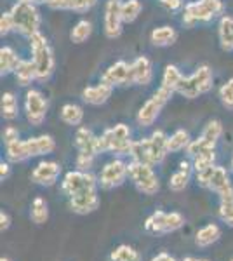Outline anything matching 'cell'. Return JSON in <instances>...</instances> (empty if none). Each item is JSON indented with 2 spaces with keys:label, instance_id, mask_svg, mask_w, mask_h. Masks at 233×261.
<instances>
[{
  "label": "cell",
  "instance_id": "obj_30",
  "mask_svg": "<svg viewBox=\"0 0 233 261\" xmlns=\"http://www.w3.org/2000/svg\"><path fill=\"white\" fill-rule=\"evenodd\" d=\"M110 261H143V256L136 247L129 244H120L110 252Z\"/></svg>",
  "mask_w": 233,
  "mask_h": 261
},
{
  "label": "cell",
  "instance_id": "obj_10",
  "mask_svg": "<svg viewBox=\"0 0 233 261\" xmlns=\"http://www.w3.org/2000/svg\"><path fill=\"white\" fill-rule=\"evenodd\" d=\"M92 190H99V181L91 171L84 172V171H68L61 179V192L66 199H71L75 195L80 193L92 192Z\"/></svg>",
  "mask_w": 233,
  "mask_h": 261
},
{
  "label": "cell",
  "instance_id": "obj_42",
  "mask_svg": "<svg viewBox=\"0 0 233 261\" xmlns=\"http://www.w3.org/2000/svg\"><path fill=\"white\" fill-rule=\"evenodd\" d=\"M97 4V0H68V11L87 12Z\"/></svg>",
  "mask_w": 233,
  "mask_h": 261
},
{
  "label": "cell",
  "instance_id": "obj_24",
  "mask_svg": "<svg viewBox=\"0 0 233 261\" xmlns=\"http://www.w3.org/2000/svg\"><path fill=\"white\" fill-rule=\"evenodd\" d=\"M23 61L19 58V54L16 53L14 49L9 47V45H4L0 49V75H11L18 70L19 63Z\"/></svg>",
  "mask_w": 233,
  "mask_h": 261
},
{
  "label": "cell",
  "instance_id": "obj_16",
  "mask_svg": "<svg viewBox=\"0 0 233 261\" xmlns=\"http://www.w3.org/2000/svg\"><path fill=\"white\" fill-rule=\"evenodd\" d=\"M120 2L122 0H108L107 6H105V35L108 39H117L122 33V12H120Z\"/></svg>",
  "mask_w": 233,
  "mask_h": 261
},
{
  "label": "cell",
  "instance_id": "obj_29",
  "mask_svg": "<svg viewBox=\"0 0 233 261\" xmlns=\"http://www.w3.org/2000/svg\"><path fill=\"white\" fill-rule=\"evenodd\" d=\"M14 77H16V81H18L19 86H23V87H27L33 81H37V68H35V63H33V60L21 61L18 70L14 71Z\"/></svg>",
  "mask_w": 233,
  "mask_h": 261
},
{
  "label": "cell",
  "instance_id": "obj_2",
  "mask_svg": "<svg viewBox=\"0 0 233 261\" xmlns=\"http://www.w3.org/2000/svg\"><path fill=\"white\" fill-rule=\"evenodd\" d=\"M171 153L169 151V136L164 130H155L151 133V136L143 138L133 143V148H131V161L145 162L150 166H160L165 157Z\"/></svg>",
  "mask_w": 233,
  "mask_h": 261
},
{
  "label": "cell",
  "instance_id": "obj_41",
  "mask_svg": "<svg viewBox=\"0 0 233 261\" xmlns=\"http://www.w3.org/2000/svg\"><path fill=\"white\" fill-rule=\"evenodd\" d=\"M94 155H89V153H77V159H75V169L77 171H84L89 172L94 166Z\"/></svg>",
  "mask_w": 233,
  "mask_h": 261
},
{
  "label": "cell",
  "instance_id": "obj_25",
  "mask_svg": "<svg viewBox=\"0 0 233 261\" xmlns=\"http://www.w3.org/2000/svg\"><path fill=\"white\" fill-rule=\"evenodd\" d=\"M218 37L223 50L231 53L233 50V18L231 16H221L218 24Z\"/></svg>",
  "mask_w": 233,
  "mask_h": 261
},
{
  "label": "cell",
  "instance_id": "obj_15",
  "mask_svg": "<svg viewBox=\"0 0 233 261\" xmlns=\"http://www.w3.org/2000/svg\"><path fill=\"white\" fill-rule=\"evenodd\" d=\"M205 190L214 192L216 195L219 197V200H230L233 199V183L230 179V174L228 171L221 166H216L213 174H211V179L207 183Z\"/></svg>",
  "mask_w": 233,
  "mask_h": 261
},
{
  "label": "cell",
  "instance_id": "obj_38",
  "mask_svg": "<svg viewBox=\"0 0 233 261\" xmlns=\"http://www.w3.org/2000/svg\"><path fill=\"white\" fill-rule=\"evenodd\" d=\"M193 164V171L195 172H200V171H205L209 167L216 166V150L213 151H205V153H200L197 157L190 159Z\"/></svg>",
  "mask_w": 233,
  "mask_h": 261
},
{
  "label": "cell",
  "instance_id": "obj_8",
  "mask_svg": "<svg viewBox=\"0 0 233 261\" xmlns=\"http://www.w3.org/2000/svg\"><path fill=\"white\" fill-rule=\"evenodd\" d=\"M185 216L177 211H153L150 216L146 218L145 223H143V228H145L146 233L153 235V237H164V235L174 233V231L181 230L185 226Z\"/></svg>",
  "mask_w": 233,
  "mask_h": 261
},
{
  "label": "cell",
  "instance_id": "obj_21",
  "mask_svg": "<svg viewBox=\"0 0 233 261\" xmlns=\"http://www.w3.org/2000/svg\"><path fill=\"white\" fill-rule=\"evenodd\" d=\"M195 174L193 171V164L192 161H181L179 162V169L174 171L169 178V190L179 193L188 188L190 181H192V176Z\"/></svg>",
  "mask_w": 233,
  "mask_h": 261
},
{
  "label": "cell",
  "instance_id": "obj_33",
  "mask_svg": "<svg viewBox=\"0 0 233 261\" xmlns=\"http://www.w3.org/2000/svg\"><path fill=\"white\" fill-rule=\"evenodd\" d=\"M2 117L6 120H14L19 115V105L14 92H4L2 94Z\"/></svg>",
  "mask_w": 233,
  "mask_h": 261
},
{
  "label": "cell",
  "instance_id": "obj_18",
  "mask_svg": "<svg viewBox=\"0 0 233 261\" xmlns=\"http://www.w3.org/2000/svg\"><path fill=\"white\" fill-rule=\"evenodd\" d=\"M99 204H101V199H99L97 190L80 193V195H75V197H71V199H68L70 209L75 214H80V216H87V214L97 211Z\"/></svg>",
  "mask_w": 233,
  "mask_h": 261
},
{
  "label": "cell",
  "instance_id": "obj_6",
  "mask_svg": "<svg viewBox=\"0 0 233 261\" xmlns=\"http://www.w3.org/2000/svg\"><path fill=\"white\" fill-rule=\"evenodd\" d=\"M224 11L223 0H195L188 2L183 9V24L192 28L197 23H209L221 16Z\"/></svg>",
  "mask_w": 233,
  "mask_h": 261
},
{
  "label": "cell",
  "instance_id": "obj_27",
  "mask_svg": "<svg viewBox=\"0 0 233 261\" xmlns=\"http://www.w3.org/2000/svg\"><path fill=\"white\" fill-rule=\"evenodd\" d=\"M30 220L35 225H45L49 220V204L44 197H35L30 204Z\"/></svg>",
  "mask_w": 233,
  "mask_h": 261
},
{
  "label": "cell",
  "instance_id": "obj_7",
  "mask_svg": "<svg viewBox=\"0 0 233 261\" xmlns=\"http://www.w3.org/2000/svg\"><path fill=\"white\" fill-rule=\"evenodd\" d=\"M214 86V75L209 65H200L197 70L188 77H183V81L177 86V94H181L186 99H195L202 94H207Z\"/></svg>",
  "mask_w": 233,
  "mask_h": 261
},
{
  "label": "cell",
  "instance_id": "obj_37",
  "mask_svg": "<svg viewBox=\"0 0 233 261\" xmlns=\"http://www.w3.org/2000/svg\"><path fill=\"white\" fill-rule=\"evenodd\" d=\"M223 124H221V120H209L207 122V125L204 127V130H202V134L200 136L204 138V140L207 141H211V143H216L218 145V141H219V138L223 136Z\"/></svg>",
  "mask_w": 233,
  "mask_h": 261
},
{
  "label": "cell",
  "instance_id": "obj_9",
  "mask_svg": "<svg viewBox=\"0 0 233 261\" xmlns=\"http://www.w3.org/2000/svg\"><path fill=\"white\" fill-rule=\"evenodd\" d=\"M129 179L133 181L134 188L143 195H157L160 192V179L157 176L153 166L145 162L131 161L129 162Z\"/></svg>",
  "mask_w": 233,
  "mask_h": 261
},
{
  "label": "cell",
  "instance_id": "obj_26",
  "mask_svg": "<svg viewBox=\"0 0 233 261\" xmlns=\"http://www.w3.org/2000/svg\"><path fill=\"white\" fill-rule=\"evenodd\" d=\"M177 39V33L172 27H159L155 28L153 32L150 33V42L155 45V47H167V45H172Z\"/></svg>",
  "mask_w": 233,
  "mask_h": 261
},
{
  "label": "cell",
  "instance_id": "obj_34",
  "mask_svg": "<svg viewBox=\"0 0 233 261\" xmlns=\"http://www.w3.org/2000/svg\"><path fill=\"white\" fill-rule=\"evenodd\" d=\"M143 11V4L139 0H122L120 2V12L124 23H133L138 19V16Z\"/></svg>",
  "mask_w": 233,
  "mask_h": 261
},
{
  "label": "cell",
  "instance_id": "obj_1",
  "mask_svg": "<svg viewBox=\"0 0 233 261\" xmlns=\"http://www.w3.org/2000/svg\"><path fill=\"white\" fill-rule=\"evenodd\" d=\"M54 150H56V140L50 134H40L6 145V159L12 164H19L33 157H44L53 153Z\"/></svg>",
  "mask_w": 233,
  "mask_h": 261
},
{
  "label": "cell",
  "instance_id": "obj_48",
  "mask_svg": "<svg viewBox=\"0 0 233 261\" xmlns=\"http://www.w3.org/2000/svg\"><path fill=\"white\" fill-rule=\"evenodd\" d=\"M150 261H177V259L172 254H169V252L164 251V252H159V254H155Z\"/></svg>",
  "mask_w": 233,
  "mask_h": 261
},
{
  "label": "cell",
  "instance_id": "obj_49",
  "mask_svg": "<svg viewBox=\"0 0 233 261\" xmlns=\"http://www.w3.org/2000/svg\"><path fill=\"white\" fill-rule=\"evenodd\" d=\"M179 261H211L207 258H195V256H185V258H181Z\"/></svg>",
  "mask_w": 233,
  "mask_h": 261
},
{
  "label": "cell",
  "instance_id": "obj_17",
  "mask_svg": "<svg viewBox=\"0 0 233 261\" xmlns=\"http://www.w3.org/2000/svg\"><path fill=\"white\" fill-rule=\"evenodd\" d=\"M101 82L108 86H131V63L127 61H115L110 65L101 75Z\"/></svg>",
  "mask_w": 233,
  "mask_h": 261
},
{
  "label": "cell",
  "instance_id": "obj_31",
  "mask_svg": "<svg viewBox=\"0 0 233 261\" xmlns=\"http://www.w3.org/2000/svg\"><path fill=\"white\" fill-rule=\"evenodd\" d=\"M185 75L181 73V70L177 68L176 65H167L164 68V73H162V84L160 86L165 87V89L176 92L177 91V86L181 84V81H183Z\"/></svg>",
  "mask_w": 233,
  "mask_h": 261
},
{
  "label": "cell",
  "instance_id": "obj_44",
  "mask_svg": "<svg viewBox=\"0 0 233 261\" xmlns=\"http://www.w3.org/2000/svg\"><path fill=\"white\" fill-rule=\"evenodd\" d=\"M2 140H4L6 145L21 140V138H19V130L16 129V127H12V125H7V127L4 129V133H2Z\"/></svg>",
  "mask_w": 233,
  "mask_h": 261
},
{
  "label": "cell",
  "instance_id": "obj_32",
  "mask_svg": "<svg viewBox=\"0 0 233 261\" xmlns=\"http://www.w3.org/2000/svg\"><path fill=\"white\" fill-rule=\"evenodd\" d=\"M192 143L190 133L186 129H177L169 136V151L171 153H179V151L186 150Z\"/></svg>",
  "mask_w": 233,
  "mask_h": 261
},
{
  "label": "cell",
  "instance_id": "obj_35",
  "mask_svg": "<svg viewBox=\"0 0 233 261\" xmlns=\"http://www.w3.org/2000/svg\"><path fill=\"white\" fill-rule=\"evenodd\" d=\"M91 35H92V24H91V21L80 19L79 23L73 27V30H71L70 39H71V42H75V44H82V42H86Z\"/></svg>",
  "mask_w": 233,
  "mask_h": 261
},
{
  "label": "cell",
  "instance_id": "obj_28",
  "mask_svg": "<svg viewBox=\"0 0 233 261\" xmlns=\"http://www.w3.org/2000/svg\"><path fill=\"white\" fill-rule=\"evenodd\" d=\"M59 117L65 122L66 125H71V127H79L84 120V110L75 103H66L61 107L59 110Z\"/></svg>",
  "mask_w": 233,
  "mask_h": 261
},
{
  "label": "cell",
  "instance_id": "obj_13",
  "mask_svg": "<svg viewBox=\"0 0 233 261\" xmlns=\"http://www.w3.org/2000/svg\"><path fill=\"white\" fill-rule=\"evenodd\" d=\"M49 103L40 91L28 89L24 94V115L32 125H42V122L47 117Z\"/></svg>",
  "mask_w": 233,
  "mask_h": 261
},
{
  "label": "cell",
  "instance_id": "obj_53",
  "mask_svg": "<svg viewBox=\"0 0 233 261\" xmlns=\"http://www.w3.org/2000/svg\"><path fill=\"white\" fill-rule=\"evenodd\" d=\"M23 2H33V0H23Z\"/></svg>",
  "mask_w": 233,
  "mask_h": 261
},
{
  "label": "cell",
  "instance_id": "obj_40",
  "mask_svg": "<svg viewBox=\"0 0 233 261\" xmlns=\"http://www.w3.org/2000/svg\"><path fill=\"white\" fill-rule=\"evenodd\" d=\"M219 99H221V105L226 110L233 112V77L228 79L221 86V89H219Z\"/></svg>",
  "mask_w": 233,
  "mask_h": 261
},
{
  "label": "cell",
  "instance_id": "obj_22",
  "mask_svg": "<svg viewBox=\"0 0 233 261\" xmlns=\"http://www.w3.org/2000/svg\"><path fill=\"white\" fill-rule=\"evenodd\" d=\"M113 92V87L108 86L105 82H99L96 86H89L82 91V99L86 101L87 105H92V107H101L110 99Z\"/></svg>",
  "mask_w": 233,
  "mask_h": 261
},
{
  "label": "cell",
  "instance_id": "obj_23",
  "mask_svg": "<svg viewBox=\"0 0 233 261\" xmlns=\"http://www.w3.org/2000/svg\"><path fill=\"white\" fill-rule=\"evenodd\" d=\"M219 239H221V228L218 223H207L195 233V246L200 249H207V247L214 246Z\"/></svg>",
  "mask_w": 233,
  "mask_h": 261
},
{
  "label": "cell",
  "instance_id": "obj_47",
  "mask_svg": "<svg viewBox=\"0 0 233 261\" xmlns=\"http://www.w3.org/2000/svg\"><path fill=\"white\" fill-rule=\"evenodd\" d=\"M11 176V162L9 161H2L0 162V179L6 181Z\"/></svg>",
  "mask_w": 233,
  "mask_h": 261
},
{
  "label": "cell",
  "instance_id": "obj_52",
  "mask_svg": "<svg viewBox=\"0 0 233 261\" xmlns=\"http://www.w3.org/2000/svg\"><path fill=\"white\" fill-rule=\"evenodd\" d=\"M230 167H231V171H233V155H231V162H230Z\"/></svg>",
  "mask_w": 233,
  "mask_h": 261
},
{
  "label": "cell",
  "instance_id": "obj_11",
  "mask_svg": "<svg viewBox=\"0 0 233 261\" xmlns=\"http://www.w3.org/2000/svg\"><path fill=\"white\" fill-rule=\"evenodd\" d=\"M172 94H174L172 91L160 86L159 89L153 92V96H151L150 99H146L145 103H143V107L139 108L138 117H136L138 124L141 125V127H150V125H153L155 120L159 119L162 108L171 101Z\"/></svg>",
  "mask_w": 233,
  "mask_h": 261
},
{
  "label": "cell",
  "instance_id": "obj_20",
  "mask_svg": "<svg viewBox=\"0 0 233 261\" xmlns=\"http://www.w3.org/2000/svg\"><path fill=\"white\" fill-rule=\"evenodd\" d=\"M73 145L79 153H89L97 157L99 146H97V136L89 127H79L73 136Z\"/></svg>",
  "mask_w": 233,
  "mask_h": 261
},
{
  "label": "cell",
  "instance_id": "obj_12",
  "mask_svg": "<svg viewBox=\"0 0 233 261\" xmlns=\"http://www.w3.org/2000/svg\"><path fill=\"white\" fill-rule=\"evenodd\" d=\"M127 178H129V162H125L122 157H115L103 166L97 181L101 190H115L125 183Z\"/></svg>",
  "mask_w": 233,
  "mask_h": 261
},
{
  "label": "cell",
  "instance_id": "obj_50",
  "mask_svg": "<svg viewBox=\"0 0 233 261\" xmlns=\"http://www.w3.org/2000/svg\"><path fill=\"white\" fill-rule=\"evenodd\" d=\"M33 2H35L37 6H39V4H45V6H47V4L50 2V0H33Z\"/></svg>",
  "mask_w": 233,
  "mask_h": 261
},
{
  "label": "cell",
  "instance_id": "obj_19",
  "mask_svg": "<svg viewBox=\"0 0 233 261\" xmlns=\"http://www.w3.org/2000/svg\"><path fill=\"white\" fill-rule=\"evenodd\" d=\"M153 79V66L146 56H139L131 63V86H148Z\"/></svg>",
  "mask_w": 233,
  "mask_h": 261
},
{
  "label": "cell",
  "instance_id": "obj_45",
  "mask_svg": "<svg viewBox=\"0 0 233 261\" xmlns=\"http://www.w3.org/2000/svg\"><path fill=\"white\" fill-rule=\"evenodd\" d=\"M11 228V216H9V213L7 211H0V231H7Z\"/></svg>",
  "mask_w": 233,
  "mask_h": 261
},
{
  "label": "cell",
  "instance_id": "obj_54",
  "mask_svg": "<svg viewBox=\"0 0 233 261\" xmlns=\"http://www.w3.org/2000/svg\"><path fill=\"white\" fill-rule=\"evenodd\" d=\"M230 261H233V258H231V259H230Z\"/></svg>",
  "mask_w": 233,
  "mask_h": 261
},
{
  "label": "cell",
  "instance_id": "obj_14",
  "mask_svg": "<svg viewBox=\"0 0 233 261\" xmlns=\"http://www.w3.org/2000/svg\"><path fill=\"white\" fill-rule=\"evenodd\" d=\"M59 174H61V166H59L58 162L40 161L33 167L32 174H30V179H32V183L39 185V187L49 188L58 183Z\"/></svg>",
  "mask_w": 233,
  "mask_h": 261
},
{
  "label": "cell",
  "instance_id": "obj_4",
  "mask_svg": "<svg viewBox=\"0 0 233 261\" xmlns=\"http://www.w3.org/2000/svg\"><path fill=\"white\" fill-rule=\"evenodd\" d=\"M30 49H32V60L35 63L37 68V81L39 82H47L54 73V54L50 49L47 39L42 33H35L30 37Z\"/></svg>",
  "mask_w": 233,
  "mask_h": 261
},
{
  "label": "cell",
  "instance_id": "obj_3",
  "mask_svg": "<svg viewBox=\"0 0 233 261\" xmlns=\"http://www.w3.org/2000/svg\"><path fill=\"white\" fill-rule=\"evenodd\" d=\"M134 140L127 124H117L97 136L99 153H113L117 157H129Z\"/></svg>",
  "mask_w": 233,
  "mask_h": 261
},
{
  "label": "cell",
  "instance_id": "obj_39",
  "mask_svg": "<svg viewBox=\"0 0 233 261\" xmlns=\"http://www.w3.org/2000/svg\"><path fill=\"white\" fill-rule=\"evenodd\" d=\"M218 220L221 223H224L226 226H230V228H233V199L219 200Z\"/></svg>",
  "mask_w": 233,
  "mask_h": 261
},
{
  "label": "cell",
  "instance_id": "obj_46",
  "mask_svg": "<svg viewBox=\"0 0 233 261\" xmlns=\"http://www.w3.org/2000/svg\"><path fill=\"white\" fill-rule=\"evenodd\" d=\"M159 2L169 11H177L183 7V0H159Z\"/></svg>",
  "mask_w": 233,
  "mask_h": 261
},
{
  "label": "cell",
  "instance_id": "obj_5",
  "mask_svg": "<svg viewBox=\"0 0 233 261\" xmlns=\"http://www.w3.org/2000/svg\"><path fill=\"white\" fill-rule=\"evenodd\" d=\"M11 14L14 19V30L19 32L24 37H32L40 32V12L35 2H23L18 0L14 6L11 7Z\"/></svg>",
  "mask_w": 233,
  "mask_h": 261
},
{
  "label": "cell",
  "instance_id": "obj_43",
  "mask_svg": "<svg viewBox=\"0 0 233 261\" xmlns=\"http://www.w3.org/2000/svg\"><path fill=\"white\" fill-rule=\"evenodd\" d=\"M14 30V19H12L11 11L9 12H4L2 18H0V35L6 37Z\"/></svg>",
  "mask_w": 233,
  "mask_h": 261
},
{
  "label": "cell",
  "instance_id": "obj_51",
  "mask_svg": "<svg viewBox=\"0 0 233 261\" xmlns=\"http://www.w3.org/2000/svg\"><path fill=\"white\" fill-rule=\"evenodd\" d=\"M0 261H12V259L7 258V256H2V258H0Z\"/></svg>",
  "mask_w": 233,
  "mask_h": 261
},
{
  "label": "cell",
  "instance_id": "obj_36",
  "mask_svg": "<svg viewBox=\"0 0 233 261\" xmlns=\"http://www.w3.org/2000/svg\"><path fill=\"white\" fill-rule=\"evenodd\" d=\"M213 150H216V143H211L204 140L202 136H198L197 140H192L190 146L186 148V153H188L190 159H193V157H197V155L205 153V151H213Z\"/></svg>",
  "mask_w": 233,
  "mask_h": 261
}]
</instances>
